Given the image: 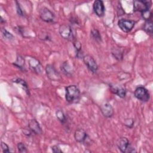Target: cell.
<instances>
[{
    "label": "cell",
    "mask_w": 153,
    "mask_h": 153,
    "mask_svg": "<svg viewBox=\"0 0 153 153\" xmlns=\"http://www.w3.org/2000/svg\"><path fill=\"white\" fill-rule=\"evenodd\" d=\"M65 98L68 102L75 103L79 100L80 91L76 85H69L65 88Z\"/></svg>",
    "instance_id": "cell-1"
},
{
    "label": "cell",
    "mask_w": 153,
    "mask_h": 153,
    "mask_svg": "<svg viewBox=\"0 0 153 153\" xmlns=\"http://www.w3.org/2000/svg\"><path fill=\"white\" fill-rule=\"evenodd\" d=\"M59 32L60 35L64 39L72 41L74 39V35L71 27L66 24H62L59 26Z\"/></svg>",
    "instance_id": "cell-2"
},
{
    "label": "cell",
    "mask_w": 153,
    "mask_h": 153,
    "mask_svg": "<svg viewBox=\"0 0 153 153\" xmlns=\"http://www.w3.org/2000/svg\"><path fill=\"white\" fill-rule=\"evenodd\" d=\"M118 148L122 152H131L134 151L131 148L129 140L124 137L120 138L117 143Z\"/></svg>",
    "instance_id": "cell-3"
},
{
    "label": "cell",
    "mask_w": 153,
    "mask_h": 153,
    "mask_svg": "<svg viewBox=\"0 0 153 153\" xmlns=\"http://www.w3.org/2000/svg\"><path fill=\"white\" fill-rule=\"evenodd\" d=\"M151 1H134L133 2L134 11L143 12L150 9Z\"/></svg>",
    "instance_id": "cell-4"
},
{
    "label": "cell",
    "mask_w": 153,
    "mask_h": 153,
    "mask_svg": "<svg viewBox=\"0 0 153 153\" xmlns=\"http://www.w3.org/2000/svg\"><path fill=\"white\" fill-rule=\"evenodd\" d=\"M134 96L138 100L142 102H147L149 100L150 96L146 88L143 87H138L134 91Z\"/></svg>",
    "instance_id": "cell-5"
},
{
    "label": "cell",
    "mask_w": 153,
    "mask_h": 153,
    "mask_svg": "<svg viewBox=\"0 0 153 153\" xmlns=\"http://www.w3.org/2000/svg\"><path fill=\"white\" fill-rule=\"evenodd\" d=\"M83 61L85 65L87 66V68L91 71L92 73H96L98 69L97 65L93 59V57L90 55H85L82 57Z\"/></svg>",
    "instance_id": "cell-6"
},
{
    "label": "cell",
    "mask_w": 153,
    "mask_h": 153,
    "mask_svg": "<svg viewBox=\"0 0 153 153\" xmlns=\"http://www.w3.org/2000/svg\"><path fill=\"white\" fill-rule=\"evenodd\" d=\"M41 19L47 23L53 22L54 20V15L49 9L46 7H42L39 10Z\"/></svg>",
    "instance_id": "cell-7"
},
{
    "label": "cell",
    "mask_w": 153,
    "mask_h": 153,
    "mask_svg": "<svg viewBox=\"0 0 153 153\" xmlns=\"http://www.w3.org/2000/svg\"><path fill=\"white\" fill-rule=\"evenodd\" d=\"M135 22L128 19H120L118 22L119 27L124 32H129L133 28Z\"/></svg>",
    "instance_id": "cell-8"
},
{
    "label": "cell",
    "mask_w": 153,
    "mask_h": 153,
    "mask_svg": "<svg viewBox=\"0 0 153 153\" xmlns=\"http://www.w3.org/2000/svg\"><path fill=\"white\" fill-rule=\"evenodd\" d=\"M45 72L47 77L53 81H58L60 79V75L51 65H47L45 67Z\"/></svg>",
    "instance_id": "cell-9"
},
{
    "label": "cell",
    "mask_w": 153,
    "mask_h": 153,
    "mask_svg": "<svg viewBox=\"0 0 153 153\" xmlns=\"http://www.w3.org/2000/svg\"><path fill=\"white\" fill-rule=\"evenodd\" d=\"M93 10L94 13L99 17H102L105 13V6L103 2L100 0L94 1L93 4Z\"/></svg>",
    "instance_id": "cell-10"
},
{
    "label": "cell",
    "mask_w": 153,
    "mask_h": 153,
    "mask_svg": "<svg viewBox=\"0 0 153 153\" xmlns=\"http://www.w3.org/2000/svg\"><path fill=\"white\" fill-rule=\"evenodd\" d=\"M28 127L31 131L35 134H41L42 133L38 122L35 119H32L29 121Z\"/></svg>",
    "instance_id": "cell-11"
},
{
    "label": "cell",
    "mask_w": 153,
    "mask_h": 153,
    "mask_svg": "<svg viewBox=\"0 0 153 153\" xmlns=\"http://www.w3.org/2000/svg\"><path fill=\"white\" fill-rule=\"evenodd\" d=\"M74 137L76 142L79 143H84L88 138V135L84 130L78 128L75 131Z\"/></svg>",
    "instance_id": "cell-12"
},
{
    "label": "cell",
    "mask_w": 153,
    "mask_h": 153,
    "mask_svg": "<svg viewBox=\"0 0 153 153\" xmlns=\"http://www.w3.org/2000/svg\"><path fill=\"white\" fill-rule=\"evenodd\" d=\"M100 111L103 115L107 118L111 117L114 114V109L108 103H104L100 106Z\"/></svg>",
    "instance_id": "cell-13"
},
{
    "label": "cell",
    "mask_w": 153,
    "mask_h": 153,
    "mask_svg": "<svg viewBox=\"0 0 153 153\" xmlns=\"http://www.w3.org/2000/svg\"><path fill=\"white\" fill-rule=\"evenodd\" d=\"M30 68L34 72H37L38 73L41 71V65L39 61L35 59L32 58L29 62Z\"/></svg>",
    "instance_id": "cell-14"
},
{
    "label": "cell",
    "mask_w": 153,
    "mask_h": 153,
    "mask_svg": "<svg viewBox=\"0 0 153 153\" xmlns=\"http://www.w3.org/2000/svg\"><path fill=\"white\" fill-rule=\"evenodd\" d=\"M111 91L114 94H117L121 98H124L126 94V90L121 87H111Z\"/></svg>",
    "instance_id": "cell-15"
},
{
    "label": "cell",
    "mask_w": 153,
    "mask_h": 153,
    "mask_svg": "<svg viewBox=\"0 0 153 153\" xmlns=\"http://www.w3.org/2000/svg\"><path fill=\"white\" fill-rule=\"evenodd\" d=\"M74 45L76 49V56L78 58H82L83 57V55H82V53L81 51V45L80 44L79 42H78V41H75L74 42Z\"/></svg>",
    "instance_id": "cell-16"
},
{
    "label": "cell",
    "mask_w": 153,
    "mask_h": 153,
    "mask_svg": "<svg viewBox=\"0 0 153 153\" xmlns=\"http://www.w3.org/2000/svg\"><path fill=\"white\" fill-rule=\"evenodd\" d=\"M91 38L96 42H100L101 41V35L99 33V32L95 29H93L91 31Z\"/></svg>",
    "instance_id": "cell-17"
},
{
    "label": "cell",
    "mask_w": 153,
    "mask_h": 153,
    "mask_svg": "<svg viewBox=\"0 0 153 153\" xmlns=\"http://www.w3.org/2000/svg\"><path fill=\"white\" fill-rule=\"evenodd\" d=\"M143 29L148 33H149V34L152 33L153 29H152V22L151 20L146 21L143 26Z\"/></svg>",
    "instance_id": "cell-18"
},
{
    "label": "cell",
    "mask_w": 153,
    "mask_h": 153,
    "mask_svg": "<svg viewBox=\"0 0 153 153\" xmlns=\"http://www.w3.org/2000/svg\"><path fill=\"white\" fill-rule=\"evenodd\" d=\"M62 70L63 71V73H65L66 75H69L72 73V69L71 68V66L66 62L62 65Z\"/></svg>",
    "instance_id": "cell-19"
},
{
    "label": "cell",
    "mask_w": 153,
    "mask_h": 153,
    "mask_svg": "<svg viewBox=\"0 0 153 153\" xmlns=\"http://www.w3.org/2000/svg\"><path fill=\"white\" fill-rule=\"evenodd\" d=\"M56 115L59 121H60L62 123H65L66 122V117L62 110H57L56 112Z\"/></svg>",
    "instance_id": "cell-20"
},
{
    "label": "cell",
    "mask_w": 153,
    "mask_h": 153,
    "mask_svg": "<svg viewBox=\"0 0 153 153\" xmlns=\"http://www.w3.org/2000/svg\"><path fill=\"white\" fill-rule=\"evenodd\" d=\"M24 64H25L24 59L22 58V57L19 56L17 57L16 62H14V65L16 66L17 68H20V69H25V67H23Z\"/></svg>",
    "instance_id": "cell-21"
},
{
    "label": "cell",
    "mask_w": 153,
    "mask_h": 153,
    "mask_svg": "<svg viewBox=\"0 0 153 153\" xmlns=\"http://www.w3.org/2000/svg\"><path fill=\"white\" fill-rule=\"evenodd\" d=\"M142 14V17L143 19H145L146 21H148V20H151L152 19V12L150 10H146L145 11H143L142 13H141Z\"/></svg>",
    "instance_id": "cell-22"
},
{
    "label": "cell",
    "mask_w": 153,
    "mask_h": 153,
    "mask_svg": "<svg viewBox=\"0 0 153 153\" xmlns=\"http://www.w3.org/2000/svg\"><path fill=\"white\" fill-rule=\"evenodd\" d=\"M13 82H16L17 84H20V85H22L24 87V88L25 89L26 91L28 92V87H27V84H26V82H25V80L22 79L21 78H16V79H14Z\"/></svg>",
    "instance_id": "cell-23"
},
{
    "label": "cell",
    "mask_w": 153,
    "mask_h": 153,
    "mask_svg": "<svg viewBox=\"0 0 153 153\" xmlns=\"http://www.w3.org/2000/svg\"><path fill=\"white\" fill-rule=\"evenodd\" d=\"M17 149L19 150V152H22V153H24V152H27L25 144L23 143H22V142H19L17 144Z\"/></svg>",
    "instance_id": "cell-24"
},
{
    "label": "cell",
    "mask_w": 153,
    "mask_h": 153,
    "mask_svg": "<svg viewBox=\"0 0 153 153\" xmlns=\"http://www.w3.org/2000/svg\"><path fill=\"white\" fill-rule=\"evenodd\" d=\"M2 35H4V38H7L8 39H12L13 38V35L11 33L8 32L5 29H2Z\"/></svg>",
    "instance_id": "cell-25"
},
{
    "label": "cell",
    "mask_w": 153,
    "mask_h": 153,
    "mask_svg": "<svg viewBox=\"0 0 153 153\" xmlns=\"http://www.w3.org/2000/svg\"><path fill=\"white\" fill-rule=\"evenodd\" d=\"M1 148H2V150L3 152H4V153H8V152H10V151L9 149L8 146L5 143H4L3 142H1Z\"/></svg>",
    "instance_id": "cell-26"
},
{
    "label": "cell",
    "mask_w": 153,
    "mask_h": 153,
    "mask_svg": "<svg viewBox=\"0 0 153 153\" xmlns=\"http://www.w3.org/2000/svg\"><path fill=\"white\" fill-rule=\"evenodd\" d=\"M134 124V121L131 118H128L125 121V125L128 128H132Z\"/></svg>",
    "instance_id": "cell-27"
},
{
    "label": "cell",
    "mask_w": 153,
    "mask_h": 153,
    "mask_svg": "<svg viewBox=\"0 0 153 153\" xmlns=\"http://www.w3.org/2000/svg\"><path fill=\"white\" fill-rule=\"evenodd\" d=\"M16 3H17V13L20 16H23V10H22V8H21L20 4L18 3L17 1H16Z\"/></svg>",
    "instance_id": "cell-28"
},
{
    "label": "cell",
    "mask_w": 153,
    "mask_h": 153,
    "mask_svg": "<svg viewBox=\"0 0 153 153\" xmlns=\"http://www.w3.org/2000/svg\"><path fill=\"white\" fill-rule=\"evenodd\" d=\"M52 151L53 152H55V153H58V152H62V150L60 149V148L57 146V145H54V146H53L52 148Z\"/></svg>",
    "instance_id": "cell-29"
}]
</instances>
